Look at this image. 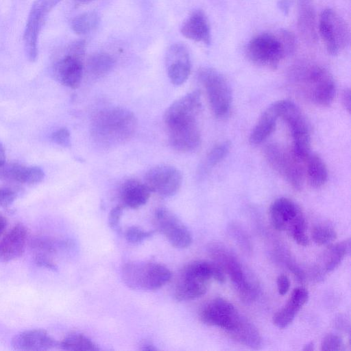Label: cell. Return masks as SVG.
I'll return each mask as SVG.
<instances>
[{
    "label": "cell",
    "mask_w": 351,
    "mask_h": 351,
    "mask_svg": "<svg viewBox=\"0 0 351 351\" xmlns=\"http://www.w3.org/2000/svg\"><path fill=\"white\" fill-rule=\"evenodd\" d=\"M137 119L130 110L110 107L100 110L90 123L93 141L104 147H113L130 140L137 128Z\"/></svg>",
    "instance_id": "6da1fadb"
},
{
    "label": "cell",
    "mask_w": 351,
    "mask_h": 351,
    "mask_svg": "<svg viewBox=\"0 0 351 351\" xmlns=\"http://www.w3.org/2000/svg\"><path fill=\"white\" fill-rule=\"evenodd\" d=\"M214 279L222 283L225 280L222 268L215 262L195 261L181 271L174 288L178 301H189L206 293L209 282Z\"/></svg>",
    "instance_id": "7a4b0ae2"
},
{
    "label": "cell",
    "mask_w": 351,
    "mask_h": 351,
    "mask_svg": "<svg viewBox=\"0 0 351 351\" xmlns=\"http://www.w3.org/2000/svg\"><path fill=\"white\" fill-rule=\"evenodd\" d=\"M293 34L285 29L277 34L263 33L254 36L245 47L247 58L254 64L274 69L295 50Z\"/></svg>",
    "instance_id": "3957f363"
},
{
    "label": "cell",
    "mask_w": 351,
    "mask_h": 351,
    "mask_svg": "<svg viewBox=\"0 0 351 351\" xmlns=\"http://www.w3.org/2000/svg\"><path fill=\"white\" fill-rule=\"evenodd\" d=\"M301 91L314 104L328 106L335 95V83L326 69L307 65L298 68L294 73Z\"/></svg>",
    "instance_id": "277c9868"
},
{
    "label": "cell",
    "mask_w": 351,
    "mask_h": 351,
    "mask_svg": "<svg viewBox=\"0 0 351 351\" xmlns=\"http://www.w3.org/2000/svg\"><path fill=\"white\" fill-rule=\"evenodd\" d=\"M121 278L129 288L138 291H154L171 279V273L165 265L152 261H136L125 263Z\"/></svg>",
    "instance_id": "5b68a950"
},
{
    "label": "cell",
    "mask_w": 351,
    "mask_h": 351,
    "mask_svg": "<svg viewBox=\"0 0 351 351\" xmlns=\"http://www.w3.org/2000/svg\"><path fill=\"white\" fill-rule=\"evenodd\" d=\"M280 102V117L289 128L293 140V153L304 160L311 153V133L306 117L295 104L289 100Z\"/></svg>",
    "instance_id": "8992f818"
},
{
    "label": "cell",
    "mask_w": 351,
    "mask_h": 351,
    "mask_svg": "<svg viewBox=\"0 0 351 351\" xmlns=\"http://www.w3.org/2000/svg\"><path fill=\"white\" fill-rule=\"evenodd\" d=\"M197 77L206 90L215 115L219 118L225 117L230 109L232 97L228 80L219 71L211 67L201 68Z\"/></svg>",
    "instance_id": "52a82bcc"
},
{
    "label": "cell",
    "mask_w": 351,
    "mask_h": 351,
    "mask_svg": "<svg viewBox=\"0 0 351 351\" xmlns=\"http://www.w3.org/2000/svg\"><path fill=\"white\" fill-rule=\"evenodd\" d=\"M209 252L215 263L226 271L242 300L253 301L257 294L256 287L249 280L235 256L226 248L215 244L209 247Z\"/></svg>",
    "instance_id": "ba28073f"
},
{
    "label": "cell",
    "mask_w": 351,
    "mask_h": 351,
    "mask_svg": "<svg viewBox=\"0 0 351 351\" xmlns=\"http://www.w3.org/2000/svg\"><path fill=\"white\" fill-rule=\"evenodd\" d=\"M265 156L270 165L286 181L296 189L300 190L303 185L304 170L300 164L301 160L277 143L267 145L265 150Z\"/></svg>",
    "instance_id": "9c48e42d"
},
{
    "label": "cell",
    "mask_w": 351,
    "mask_h": 351,
    "mask_svg": "<svg viewBox=\"0 0 351 351\" xmlns=\"http://www.w3.org/2000/svg\"><path fill=\"white\" fill-rule=\"evenodd\" d=\"M200 319L205 324L219 327L232 336L245 317L239 313L232 303L217 298L203 306L200 311Z\"/></svg>",
    "instance_id": "30bf717a"
},
{
    "label": "cell",
    "mask_w": 351,
    "mask_h": 351,
    "mask_svg": "<svg viewBox=\"0 0 351 351\" xmlns=\"http://www.w3.org/2000/svg\"><path fill=\"white\" fill-rule=\"evenodd\" d=\"M61 0H35L26 23L23 43L25 54L31 62L38 57V39L48 14Z\"/></svg>",
    "instance_id": "8fae6325"
},
{
    "label": "cell",
    "mask_w": 351,
    "mask_h": 351,
    "mask_svg": "<svg viewBox=\"0 0 351 351\" xmlns=\"http://www.w3.org/2000/svg\"><path fill=\"white\" fill-rule=\"evenodd\" d=\"M319 30L328 52L333 56L349 43V31L345 21L334 10L326 9L321 14Z\"/></svg>",
    "instance_id": "7c38bea8"
},
{
    "label": "cell",
    "mask_w": 351,
    "mask_h": 351,
    "mask_svg": "<svg viewBox=\"0 0 351 351\" xmlns=\"http://www.w3.org/2000/svg\"><path fill=\"white\" fill-rule=\"evenodd\" d=\"M154 221L156 230L171 245L179 249L191 245L193 241L191 232L172 211L166 208H158L155 211Z\"/></svg>",
    "instance_id": "4fadbf2b"
},
{
    "label": "cell",
    "mask_w": 351,
    "mask_h": 351,
    "mask_svg": "<svg viewBox=\"0 0 351 351\" xmlns=\"http://www.w3.org/2000/svg\"><path fill=\"white\" fill-rule=\"evenodd\" d=\"M182 182V176L180 170L169 165H160L151 168L144 178V183L149 191L164 197L176 195Z\"/></svg>",
    "instance_id": "5bb4252c"
},
{
    "label": "cell",
    "mask_w": 351,
    "mask_h": 351,
    "mask_svg": "<svg viewBox=\"0 0 351 351\" xmlns=\"http://www.w3.org/2000/svg\"><path fill=\"white\" fill-rule=\"evenodd\" d=\"M202 107L200 93L194 90L173 101L166 110L164 121L167 128L197 122Z\"/></svg>",
    "instance_id": "9a60e30c"
},
{
    "label": "cell",
    "mask_w": 351,
    "mask_h": 351,
    "mask_svg": "<svg viewBox=\"0 0 351 351\" xmlns=\"http://www.w3.org/2000/svg\"><path fill=\"white\" fill-rule=\"evenodd\" d=\"M269 216L276 230L287 231L288 234L296 226L306 221L300 208L294 202L285 197L278 198L271 204Z\"/></svg>",
    "instance_id": "2e32d148"
},
{
    "label": "cell",
    "mask_w": 351,
    "mask_h": 351,
    "mask_svg": "<svg viewBox=\"0 0 351 351\" xmlns=\"http://www.w3.org/2000/svg\"><path fill=\"white\" fill-rule=\"evenodd\" d=\"M167 75L171 82L176 86L184 84L191 69L188 49L182 43H175L167 50L165 57Z\"/></svg>",
    "instance_id": "e0dca14e"
},
{
    "label": "cell",
    "mask_w": 351,
    "mask_h": 351,
    "mask_svg": "<svg viewBox=\"0 0 351 351\" xmlns=\"http://www.w3.org/2000/svg\"><path fill=\"white\" fill-rule=\"evenodd\" d=\"M83 73L82 58L69 52L58 60L53 67V74L56 80L71 88H77L80 86Z\"/></svg>",
    "instance_id": "ac0fdd59"
},
{
    "label": "cell",
    "mask_w": 351,
    "mask_h": 351,
    "mask_svg": "<svg viewBox=\"0 0 351 351\" xmlns=\"http://www.w3.org/2000/svg\"><path fill=\"white\" fill-rule=\"evenodd\" d=\"M11 345L16 350L44 351L54 348L58 342L47 332L42 329H31L16 334Z\"/></svg>",
    "instance_id": "d6986e66"
},
{
    "label": "cell",
    "mask_w": 351,
    "mask_h": 351,
    "mask_svg": "<svg viewBox=\"0 0 351 351\" xmlns=\"http://www.w3.org/2000/svg\"><path fill=\"white\" fill-rule=\"evenodd\" d=\"M169 142L178 152H189L195 150L201 143V134L197 122L168 128Z\"/></svg>",
    "instance_id": "ffe728a7"
},
{
    "label": "cell",
    "mask_w": 351,
    "mask_h": 351,
    "mask_svg": "<svg viewBox=\"0 0 351 351\" xmlns=\"http://www.w3.org/2000/svg\"><path fill=\"white\" fill-rule=\"evenodd\" d=\"M27 239L26 227L21 223L15 225L0 241V261L7 263L21 257Z\"/></svg>",
    "instance_id": "44dd1931"
},
{
    "label": "cell",
    "mask_w": 351,
    "mask_h": 351,
    "mask_svg": "<svg viewBox=\"0 0 351 351\" xmlns=\"http://www.w3.org/2000/svg\"><path fill=\"white\" fill-rule=\"evenodd\" d=\"M44 177L43 170L37 166L5 162L0 167V179L9 182L33 184L40 182Z\"/></svg>",
    "instance_id": "7402d4cb"
},
{
    "label": "cell",
    "mask_w": 351,
    "mask_h": 351,
    "mask_svg": "<svg viewBox=\"0 0 351 351\" xmlns=\"http://www.w3.org/2000/svg\"><path fill=\"white\" fill-rule=\"evenodd\" d=\"M180 32L192 40L201 42L206 45L211 43V33L208 19L201 10L193 11L183 22Z\"/></svg>",
    "instance_id": "603a6c76"
},
{
    "label": "cell",
    "mask_w": 351,
    "mask_h": 351,
    "mask_svg": "<svg viewBox=\"0 0 351 351\" xmlns=\"http://www.w3.org/2000/svg\"><path fill=\"white\" fill-rule=\"evenodd\" d=\"M308 299V292L305 288L302 287L295 288L287 304L274 315V324L281 329L287 328L291 324Z\"/></svg>",
    "instance_id": "cb8c5ba5"
},
{
    "label": "cell",
    "mask_w": 351,
    "mask_h": 351,
    "mask_svg": "<svg viewBox=\"0 0 351 351\" xmlns=\"http://www.w3.org/2000/svg\"><path fill=\"white\" fill-rule=\"evenodd\" d=\"M280 118V102L269 105L262 113L252 129L249 141L252 145H259L265 141L274 130Z\"/></svg>",
    "instance_id": "d4e9b609"
},
{
    "label": "cell",
    "mask_w": 351,
    "mask_h": 351,
    "mask_svg": "<svg viewBox=\"0 0 351 351\" xmlns=\"http://www.w3.org/2000/svg\"><path fill=\"white\" fill-rule=\"evenodd\" d=\"M150 193L144 182L135 179L127 180L120 188L121 206L132 209L138 208L147 203Z\"/></svg>",
    "instance_id": "484cf974"
},
{
    "label": "cell",
    "mask_w": 351,
    "mask_h": 351,
    "mask_svg": "<svg viewBox=\"0 0 351 351\" xmlns=\"http://www.w3.org/2000/svg\"><path fill=\"white\" fill-rule=\"evenodd\" d=\"M304 160L310 185L315 189L320 188L328 180V171L324 162L317 154L311 152Z\"/></svg>",
    "instance_id": "4316f807"
},
{
    "label": "cell",
    "mask_w": 351,
    "mask_h": 351,
    "mask_svg": "<svg viewBox=\"0 0 351 351\" xmlns=\"http://www.w3.org/2000/svg\"><path fill=\"white\" fill-rule=\"evenodd\" d=\"M350 241L345 240L331 245L326 251L323 262L324 270L330 272L341 264L343 258L350 252Z\"/></svg>",
    "instance_id": "83f0119b"
},
{
    "label": "cell",
    "mask_w": 351,
    "mask_h": 351,
    "mask_svg": "<svg viewBox=\"0 0 351 351\" xmlns=\"http://www.w3.org/2000/svg\"><path fill=\"white\" fill-rule=\"evenodd\" d=\"M114 65L112 57L106 53H96L86 62V70L92 77L99 78L107 75Z\"/></svg>",
    "instance_id": "f1b7e54d"
},
{
    "label": "cell",
    "mask_w": 351,
    "mask_h": 351,
    "mask_svg": "<svg viewBox=\"0 0 351 351\" xmlns=\"http://www.w3.org/2000/svg\"><path fill=\"white\" fill-rule=\"evenodd\" d=\"M299 28L308 39L315 38L314 10L310 0H299Z\"/></svg>",
    "instance_id": "f546056e"
},
{
    "label": "cell",
    "mask_w": 351,
    "mask_h": 351,
    "mask_svg": "<svg viewBox=\"0 0 351 351\" xmlns=\"http://www.w3.org/2000/svg\"><path fill=\"white\" fill-rule=\"evenodd\" d=\"M61 349L70 351H97L99 348L88 337L79 332L68 334L60 343Z\"/></svg>",
    "instance_id": "4dcf8cb0"
},
{
    "label": "cell",
    "mask_w": 351,
    "mask_h": 351,
    "mask_svg": "<svg viewBox=\"0 0 351 351\" xmlns=\"http://www.w3.org/2000/svg\"><path fill=\"white\" fill-rule=\"evenodd\" d=\"M99 21V16L96 12L88 11L73 18L71 28L77 34H86L95 29Z\"/></svg>",
    "instance_id": "1f68e13d"
},
{
    "label": "cell",
    "mask_w": 351,
    "mask_h": 351,
    "mask_svg": "<svg viewBox=\"0 0 351 351\" xmlns=\"http://www.w3.org/2000/svg\"><path fill=\"white\" fill-rule=\"evenodd\" d=\"M313 241L318 245H326L331 243L337 238L335 229L327 224L315 226L311 232Z\"/></svg>",
    "instance_id": "d6a6232c"
},
{
    "label": "cell",
    "mask_w": 351,
    "mask_h": 351,
    "mask_svg": "<svg viewBox=\"0 0 351 351\" xmlns=\"http://www.w3.org/2000/svg\"><path fill=\"white\" fill-rule=\"evenodd\" d=\"M230 148V143L229 141H224L215 146L206 157V169L211 168L220 162L227 156Z\"/></svg>",
    "instance_id": "836d02e7"
},
{
    "label": "cell",
    "mask_w": 351,
    "mask_h": 351,
    "mask_svg": "<svg viewBox=\"0 0 351 351\" xmlns=\"http://www.w3.org/2000/svg\"><path fill=\"white\" fill-rule=\"evenodd\" d=\"M154 234V230L147 231L138 226L128 227L125 231V239L130 243L139 244L150 238Z\"/></svg>",
    "instance_id": "e575fe53"
},
{
    "label": "cell",
    "mask_w": 351,
    "mask_h": 351,
    "mask_svg": "<svg viewBox=\"0 0 351 351\" xmlns=\"http://www.w3.org/2000/svg\"><path fill=\"white\" fill-rule=\"evenodd\" d=\"M344 348L342 339L337 335L328 334L326 335L321 344L323 351H341Z\"/></svg>",
    "instance_id": "d590c367"
},
{
    "label": "cell",
    "mask_w": 351,
    "mask_h": 351,
    "mask_svg": "<svg viewBox=\"0 0 351 351\" xmlns=\"http://www.w3.org/2000/svg\"><path fill=\"white\" fill-rule=\"evenodd\" d=\"M123 207L121 205L114 207L108 215V224L112 230L118 233L121 232V218L123 213Z\"/></svg>",
    "instance_id": "8d00e7d4"
},
{
    "label": "cell",
    "mask_w": 351,
    "mask_h": 351,
    "mask_svg": "<svg viewBox=\"0 0 351 351\" xmlns=\"http://www.w3.org/2000/svg\"><path fill=\"white\" fill-rule=\"evenodd\" d=\"M51 138L56 144L62 147H69L71 145V134L65 128L54 131L51 135Z\"/></svg>",
    "instance_id": "74e56055"
},
{
    "label": "cell",
    "mask_w": 351,
    "mask_h": 351,
    "mask_svg": "<svg viewBox=\"0 0 351 351\" xmlns=\"http://www.w3.org/2000/svg\"><path fill=\"white\" fill-rule=\"evenodd\" d=\"M16 197V193L8 188H0V207L7 208L12 204Z\"/></svg>",
    "instance_id": "f35d334b"
},
{
    "label": "cell",
    "mask_w": 351,
    "mask_h": 351,
    "mask_svg": "<svg viewBox=\"0 0 351 351\" xmlns=\"http://www.w3.org/2000/svg\"><path fill=\"white\" fill-rule=\"evenodd\" d=\"M36 263L42 267L56 271L58 267L49 256L43 254H35L34 258Z\"/></svg>",
    "instance_id": "ab89813d"
},
{
    "label": "cell",
    "mask_w": 351,
    "mask_h": 351,
    "mask_svg": "<svg viewBox=\"0 0 351 351\" xmlns=\"http://www.w3.org/2000/svg\"><path fill=\"white\" fill-rule=\"evenodd\" d=\"M276 283L279 294L282 295L286 294L290 287V282L287 276L283 274L278 276Z\"/></svg>",
    "instance_id": "60d3db41"
},
{
    "label": "cell",
    "mask_w": 351,
    "mask_h": 351,
    "mask_svg": "<svg viewBox=\"0 0 351 351\" xmlns=\"http://www.w3.org/2000/svg\"><path fill=\"white\" fill-rule=\"evenodd\" d=\"M350 88H345L341 94V100L342 104L346 110L350 112V106H351V98H350Z\"/></svg>",
    "instance_id": "b9f144b4"
},
{
    "label": "cell",
    "mask_w": 351,
    "mask_h": 351,
    "mask_svg": "<svg viewBox=\"0 0 351 351\" xmlns=\"http://www.w3.org/2000/svg\"><path fill=\"white\" fill-rule=\"evenodd\" d=\"M293 4V0H278V7L285 14H287Z\"/></svg>",
    "instance_id": "7bdbcfd3"
},
{
    "label": "cell",
    "mask_w": 351,
    "mask_h": 351,
    "mask_svg": "<svg viewBox=\"0 0 351 351\" xmlns=\"http://www.w3.org/2000/svg\"><path fill=\"white\" fill-rule=\"evenodd\" d=\"M141 350L143 351H156L157 348L149 341H145L141 344Z\"/></svg>",
    "instance_id": "ee69618b"
},
{
    "label": "cell",
    "mask_w": 351,
    "mask_h": 351,
    "mask_svg": "<svg viewBox=\"0 0 351 351\" xmlns=\"http://www.w3.org/2000/svg\"><path fill=\"white\" fill-rule=\"evenodd\" d=\"M8 225L7 219L0 214V237L3 234Z\"/></svg>",
    "instance_id": "f6af8a7d"
},
{
    "label": "cell",
    "mask_w": 351,
    "mask_h": 351,
    "mask_svg": "<svg viewBox=\"0 0 351 351\" xmlns=\"http://www.w3.org/2000/svg\"><path fill=\"white\" fill-rule=\"evenodd\" d=\"M5 162V149L0 142V167Z\"/></svg>",
    "instance_id": "bcb514c9"
},
{
    "label": "cell",
    "mask_w": 351,
    "mask_h": 351,
    "mask_svg": "<svg viewBox=\"0 0 351 351\" xmlns=\"http://www.w3.org/2000/svg\"><path fill=\"white\" fill-rule=\"evenodd\" d=\"M314 350V343L313 342H309L306 344L303 348L304 351H313Z\"/></svg>",
    "instance_id": "7dc6e473"
},
{
    "label": "cell",
    "mask_w": 351,
    "mask_h": 351,
    "mask_svg": "<svg viewBox=\"0 0 351 351\" xmlns=\"http://www.w3.org/2000/svg\"><path fill=\"white\" fill-rule=\"evenodd\" d=\"M76 1L80 2V3H87V2H89V1H93V0H76Z\"/></svg>",
    "instance_id": "c3c4849f"
}]
</instances>
